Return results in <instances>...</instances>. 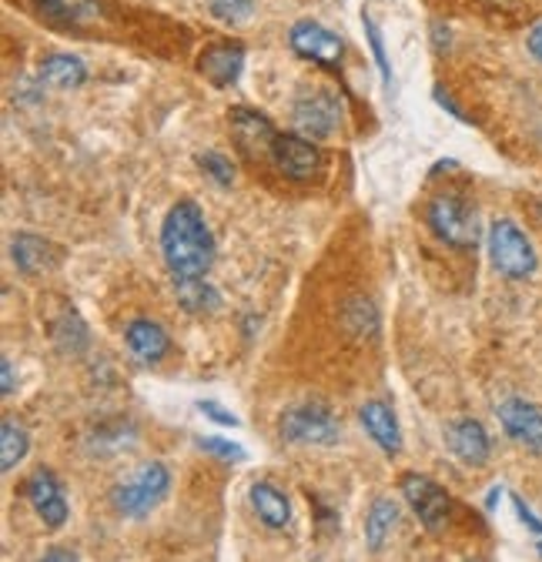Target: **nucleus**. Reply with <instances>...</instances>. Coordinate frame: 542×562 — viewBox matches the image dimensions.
I'll return each mask as SVG.
<instances>
[{"mask_svg": "<svg viewBox=\"0 0 542 562\" xmlns=\"http://www.w3.org/2000/svg\"><path fill=\"white\" fill-rule=\"evenodd\" d=\"M398 488H402L405 503H409V509L419 516V522L429 532L445 529V522L452 519V499H449V492L439 482H432L429 475L409 472V475H402Z\"/></svg>", "mask_w": 542, "mask_h": 562, "instance_id": "obj_6", "label": "nucleus"}, {"mask_svg": "<svg viewBox=\"0 0 542 562\" xmlns=\"http://www.w3.org/2000/svg\"><path fill=\"white\" fill-rule=\"evenodd\" d=\"M27 449H31L27 429L14 418H4V426H0V472H14L24 462Z\"/></svg>", "mask_w": 542, "mask_h": 562, "instance_id": "obj_20", "label": "nucleus"}, {"mask_svg": "<svg viewBox=\"0 0 542 562\" xmlns=\"http://www.w3.org/2000/svg\"><path fill=\"white\" fill-rule=\"evenodd\" d=\"M11 255H14V265L24 274H41V271H50L57 265V255H54L50 241H44L37 235H18L14 245H11Z\"/></svg>", "mask_w": 542, "mask_h": 562, "instance_id": "obj_19", "label": "nucleus"}, {"mask_svg": "<svg viewBox=\"0 0 542 562\" xmlns=\"http://www.w3.org/2000/svg\"><path fill=\"white\" fill-rule=\"evenodd\" d=\"M426 222L439 241L455 251H476L479 245V215L462 194H439L426 207Z\"/></svg>", "mask_w": 542, "mask_h": 562, "instance_id": "obj_2", "label": "nucleus"}, {"mask_svg": "<svg viewBox=\"0 0 542 562\" xmlns=\"http://www.w3.org/2000/svg\"><path fill=\"white\" fill-rule=\"evenodd\" d=\"M41 562H78V555L71 549H50Z\"/></svg>", "mask_w": 542, "mask_h": 562, "instance_id": "obj_33", "label": "nucleus"}, {"mask_svg": "<svg viewBox=\"0 0 542 562\" xmlns=\"http://www.w3.org/2000/svg\"><path fill=\"white\" fill-rule=\"evenodd\" d=\"M289 41L298 57H305L318 67H328V70H338V64L346 57V41L315 21H298L289 34Z\"/></svg>", "mask_w": 542, "mask_h": 562, "instance_id": "obj_8", "label": "nucleus"}, {"mask_svg": "<svg viewBox=\"0 0 542 562\" xmlns=\"http://www.w3.org/2000/svg\"><path fill=\"white\" fill-rule=\"evenodd\" d=\"M499 422H503V429L512 442L542 456V408L535 402L519 398V395L506 398L499 405Z\"/></svg>", "mask_w": 542, "mask_h": 562, "instance_id": "obj_12", "label": "nucleus"}, {"mask_svg": "<svg viewBox=\"0 0 542 562\" xmlns=\"http://www.w3.org/2000/svg\"><path fill=\"white\" fill-rule=\"evenodd\" d=\"M161 251L174 278H205L215 265V235L194 201H178L161 225Z\"/></svg>", "mask_w": 542, "mask_h": 562, "instance_id": "obj_1", "label": "nucleus"}, {"mask_svg": "<svg viewBox=\"0 0 542 562\" xmlns=\"http://www.w3.org/2000/svg\"><path fill=\"white\" fill-rule=\"evenodd\" d=\"M174 292H178V302H181L188 312H194V315H201V312H215V308L222 305L218 292L208 285L205 278H174Z\"/></svg>", "mask_w": 542, "mask_h": 562, "instance_id": "obj_21", "label": "nucleus"}, {"mask_svg": "<svg viewBox=\"0 0 542 562\" xmlns=\"http://www.w3.org/2000/svg\"><path fill=\"white\" fill-rule=\"evenodd\" d=\"M124 341L131 348V356L138 359L142 366H158L168 356V351H171L168 331L158 322H151V318H134V322H127Z\"/></svg>", "mask_w": 542, "mask_h": 562, "instance_id": "obj_15", "label": "nucleus"}, {"mask_svg": "<svg viewBox=\"0 0 542 562\" xmlns=\"http://www.w3.org/2000/svg\"><path fill=\"white\" fill-rule=\"evenodd\" d=\"M197 412H205L208 418H215L218 426H228V429H235V426H238V418H235L228 408H222L218 402H197Z\"/></svg>", "mask_w": 542, "mask_h": 562, "instance_id": "obj_30", "label": "nucleus"}, {"mask_svg": "<svg viewBox=\"0 0 542 562\" xmlns=\"http://www.w3.org/2000/svg\"><path fill=\"white\" fill-rule=\"evenodd\" d=\"M279 436L292 446H335L338 436H342V426H338V418L331 415L328 405L305 402V405L282 412Z\"/></svg>", "mask_w": 542, "mask_h": 562, "instance_id": "obj_4", "label": "nucleus"}, {"mask_svg": "<svg viewBox=\"0 0 542 562\" xmlns=\"http://www.w3.org/2000/svg\"><path fill=\"white\" fill-rule=\"evenodd\" d=\"M271 165L279 168V175H285L292 181H308L321 171V151L315 148L312 137L279 134L275 148H271Z\"/></svg>", "mask_w": 542, "mask_h": 562, "instance_id": "obj_10", "label": "nucleus"}, {"mask_svg": "<svg viewBox=\"0 0 542 562\" xmlns=\"http://www.w3.org/2000/svg\"><path fill=\"white\" fill-rule=\"evenodd\" d=\"M359 418H362L365 432L372 436V442L385 456H398L402 452V429H398V418H395V412H392L388 402H382V398L365 402L362 412H359Z\"/></svg>", "mask_w": 542, "mask_h": 562, "instance_id": "obj_16", "label": "nucleus"}, {"mask_svg": "<svg viewBox=\"0 0 542 562\" xmlns=\"http://www.w3.org/2000/svg\"><path fill=\"white\" fill-rule=\"evenodd\" d=\"M248 503H251L255 516L261 519V526H268V529H289L292 506H289V496L275 482H255L248 488Z\"/></svg>", "mask_w": 542, "mask_h": 562, "instance_id": "obj_17", "label": "nucleus"}, {"mask_svg": "<svg viewBox=\"0 0 542 562\" xmlns=\"http://www.w3.org/2000/svg\"><path fill=\"white\" fill-rule=\"evenodd\" d=\"M197 165H201V171H205L215 184L232 188V181H235V165H232L225 155H218V151H205V155H197Z\"/></svg>", "mask_w": 542, "mask_h": 562, "instance_id": "obj_26", "label": "nucleus"}, {"mask_svg": "<svg viewBox=\"0 0 542 562\" xmlns=\"http://www.w3.org/2000/svg\"><path fill=\"white\" fill-rule=\"evenodd\" d=\"M131 439H134V426H131V422H114V426H101V429L94 432L91 449H94L98 456H111V452L127 449Z\"/></svg>", "mask_w": 542, "mask_h": 562, "instance_id": "obj_23", "label": "nucleus"}, {"mask_svg": "<svg viewBox=\"0 0 542 562\" xmlns=\"http://www.w3.org/2000/svg\"><path fill=\"white\" fill-rule=\"evenodd\" d=\"M34 8H37L47 21H57V24H75V21H78L71 0H34Z\"/></svg>", "mask_w": 542, "mask_h": 562, "instance_id": "obj_28", "label": "nucleus"}, {"mask_svg": "<svg viewBox=\"0 0 542 562\" xmlns=\"http://www.w3.org/2000/svg\"><path fill=\"white\" fill-rule=\"evenodd\" d=\"M197 446H201V452H212V456H218V459H225V462H241V459H245V449H241V446H235V442H228V439H218V436L197 439Z\"/></svg>", "mask_w": 542, "mask_h": 562, "instance_id": "obj_29", "label": "nucleus"}, {"mask_svg": "<svg viewBox=\"0 0 542 562\" xmlns=\"http://www.w3.org/2000/svg\"><path fill=\"white\" fill-rule=\"evenodd\" d=\"M395 522H398V506L392 499H375L369 516H365V542L372 552H379L388 542Z\"/></svg>", "mask_w": 542, "mask_h": 562, "instance_id": "obj_22", "label": "nucleus"}, {"mask_svg": "<svg viewBox=\"0 0 542 562\" xmlns=\"http://www.w3.org/2000/svg\"><path fill=\"white\" fill-rule=\"evenodd\" d=\"M362 27H365V37L372 44V54H375V64H379V75H382V85L388 88L392 85V67H388V57H385V41H382V31L375 24V18L365 11L362 14Z\"/></svg>", "mask_w": 542, "mask_h": 562, "instance_id": "obj_25", "label": "nucleus"}, {"mask_svg": "<svg viewBox=\"0 0 542 562\" xmlns=\"http://www.w3.org/2000/svg\"><path fill=\"white\" fill-rule=\"evenodd\" d=\"M489 258H493V268L509 281L529 278L535 271V265H539L526 232L516 222H506V218L489 228Z\"/></svg>", "mask_w": 542, "mask_h": 562, "instance_id": "obj_5", "label": "nucleus"}, {"mask_svg": "<svg viewBox=\"0 0 542 562\" xmlns=\"http://www.w3.org/2000/svg\"><path fill=\"white\" fill-rule=\"evenodd\" d=\"M338 121H342V104L331 91H305L298 101H295V127L302 137H328Z\"/></svg>", "mask_w": 542, "mask_h": 562, "instance_id": "obj_11", "label": "nucleus"}, {"mask_svg": "<svg viewBox=\"0 0 542 562\" xmlns=\"http://www.w3.org/2000/svg\"><path fill=\"white\" fill-rule=\"evenodd\" d=\"M445 442H449L452 456H459L465 465H486L489 452H493L489 432L483 429V422H476V418H455V422H449Z\"/></svg>", "mask_w": 542, "mask_h": 562, "instance_id": "obj_13", "label": "nucleus"}, {"mask_svg": "<svg viewBox=\"0 0 542 562\" xmlns=\"http://www.w3.org/2000/svg\"><path fill=\"white\" fill-rule=\"evenodd\" d=\"M228 127H232V137H235V145L241 148L245 158H251V161L268 158L271 161V148H275L279 131L264 114H258L251 108H232Z\"/></svg>", "mask_w": 542, "mask_h": 562, "instance_id": "obj_7", "label": "nucleus"}, {"mask_svg": "<svg viewBox=\"0 0 542 562\" xmlns=\"http://www.w3.org/2000/svg\"><path fill=\"white\" fill-rule=\"evenodd\" d=\"M208 8L225 24H245L255 14V0H208Z\"/></svg>", "mask_w": 542, "mask_h": 562, "instance_id": "obj_27", "label": "nucleus"}, {"mask_svg": "<svg viewBox=\"0 0 542 562\" xmlns=\"http://www.w3.org/2000/svg\"><path fill=\"white\" fill-rule=\"evenodd\" d=\"M54 341H57L64 351H75V356H78V351L88 345V328H84V322H81L75 312H67L64 322L54 325Z\"/></svg>", "mask_w": 542, "mask_h": 562, "instance_id": "obj_24", "label": "nucleus"}, {"mask_svg": "<svg viewBox=\"0 0 542 562\" xmlns=\"http://www.w3.org/2000/svg\"><path fill=\"white\" fill-rule=\"evenodd\" d=\"M529 50H532L535 60H542V24H535V27L529 31Z\"/></svg>", "mask_w": 542, "mask_h": 562, "instance_id": "obj_32", "label": "nucleus"}, {"mask_svg": "<svg viewBox=\"0 0 542 562\" xmlns=\"http://www.w3.org/2000/svg\"><path fill=\"white\" fill-rule=\"evenodd\" d=\"M241 67H245V47L235 41H218L208 44L205 54L197 57V70L205 75L215 88H232L241 78Z\"/></svg>", "mask_w": 542, "mask_h": 562, "instance_id": "obj_14", "label": "nucleus"}, {"mask_svg": "<svg viewBox=\"0 0 542 562\" xmlns=\"http://www.w3.org/2000/svg\"><path fill=\"white\" fill-rule=\"evenodd\" d=\"M512 506H516V513H519L522 526H526V529H532L535 536H542V522H539V516H535V513H529V509H526V503H522L519 496H512Z\"/></svg>", "mask_w": 542, "mask_h": 562, "instance_id": "obj_31", "label": "nucleus"}, {"mask_svg": "<svg viewBox=\"0 0 542 562\" xmlns=\"http://www.w3.org/2000/svg\"><path fill=\"white\" fill-rule=\"evenodd\" d=\"M0 369H4V395H14V362L11 359H4V362H0Z\"/></svg>", "mask_w": 542, "mask_h": 562, "instance_id": "obj_34", "label": "nucleus"}, {"mask_svg": "<svg viewBox=\"0 0 542 562\" xmlns=\"http://www.w3.org/2000/svg\"><path fill=\"white\" fill-rule=\"evenodd\" d=\"M171 488V472L165 462H148L131 482H121L111 488V506L127 519H145L151 509H158Z\"/></svg>", "mask_w": 542, "mask_h": 562, "instance_id": "obj_3", "label": "nucleus"}, {"mask_svg": "<svg viewBox=\"0 0 542 562\" xmlns=\"http://www.w3.org/2000/svg\"><path fill=\"white\" fill-rule=\"evenodd\" d=\"M24 496H27L31 509L37 513V519L47 529H60L67 522V513H71V509H67L64 485H60V479L47 465L31 472V479L24 482Z\"/></svg>", "mask_w": 542, "mask_h": 562, "instance_id": "obj_9", "label": "nucleus"}, {"mask_svg": "<svg viewBox=\"0 0 542 562\" xmlns=\"http://www.w3.org/2000/svg\"><path fill=\"white\" fill-rule=\"evenodd\" d=\"M41 81L50 85V88H60V91H71V88H81L88 81V67L81 57H71V54H50L41 60Z\"/></svg>", "mask_w": 542, "mask_h": 562, "instance_id": "obj_18", "label": "nucleus"}]
</instances>
